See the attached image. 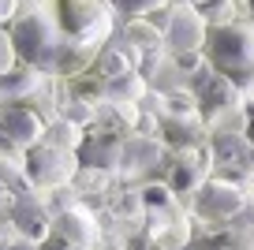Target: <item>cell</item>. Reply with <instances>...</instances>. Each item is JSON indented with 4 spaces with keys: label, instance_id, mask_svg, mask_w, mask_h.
I'll return each mask as SVG.
<instances>
[{
    "label": "cell",
    "instance_id": "3957f363",
    "mask_svg": "<svg viewBox=\"0 0 254 250\" xmlns=\"http://www.w3.org/2000/svg\"><path fill=\"white\" fill-rule=\"evenodd\" d=\"M26 176L38 187H64L75 176V153L53 142H41V146L26 149Z\"/></svg>",
    "mask_w": 254,
    "mask_h": 250
},
{
    "label": "cell",
    "instance_id": "8992f818",
    "mask_svg": "<svg viewBox=\"0 0 254 250\" xmlns=\"http://www.w3.org/2000/svg\"><path fill=\"white\" fill-rule=\"evenodd\" d=\"M202 202H206V209H209V213H224V217H232V213L243 209L247 194L236 187V183L217 180V183H206V194H202Z\"/></svg>",
    "mask_w": 254,
    "mask_h": 250
},
{
    "label": "cell",
    "instance_id": "52a82bcc",
    "mask_svg": "<svg viewBox=\"0 0 254 250\" xmlns=\"http://www.w3.org/2000/svg\"><path fill=\"white\" fill-rule=\"evenodd\" d=\"M60 235L67 243H82V247H90L94 235H97V224L86 217V213L71 209V213H64V217H60Z\"/></svg>",
    "mask_w": 254,
    "mask_h": 250
},
{
    "label": "cell",
    "instance_id": "7c38bea8",
    "mask_svg": "<svg viewBox=\"0 0 254 250\" xmlns=\"http://www.w3.org/2000/svg\"><path fill=\"white\" fill-rule=\"evenodd\" d=\"M15 8H19V0H0V23L15 19Z\"/></svg>",
    "mask_w": 254,
    "mask_h": 250
},
{
    "label": "cell",
    "instance_id": "ba28073f",
    "mask_svg": "<svg viewBox=\"0 0 254 250\" xmlns=\"http://www.w3.org/2000/svg\"><path fill=\"white\" fill-rule=\"evenodd\" d=\"M34 86H38V67H11L8 75H0V90H8L11 101L30 94Z\"/></svg>",
    "mask_w": 254,
    "mask_h": 250
},
{
    "label": "cell",
    "instance_id": "9c48e42d",
    "mask_svg": "<svg viewBox=\"0 0 254 250\" xmlns=\"http://www.w3.org/2000/svg\"><path fill=\"white\" fill-rule=\"evenodd\" d=\"M112 11H124V15H146V11L153 8H165V4H172V0H105Z\"/></svg>",
    "mask_w": 254,
    "mask_h": 250
},
{
    "label": "cell",
    "instance_id": "277c9868",
    "mask_svg": "<svg viewBox=\"0 0 254 250\" xmlns=\"http://www.w3.org/2000/svg\"><path fill=\"white\" fill-rule=\"evenodd\" d=\"M206 34H209L206 19L190 8V4H180V8L172 11V19H168L165 41H168L172 49H180V53H194V49L206 45Z\"/></svg>",
    "mask_w": 254,
    "mask_h": 250
},
{
    "label": "cell",
    "instance_id": "7a4b0ae2",
    "mask_svg": "<svg viewBox=\"0 0 254 250\" xmlns=\"http://www.w3.org/2000/svg\"><path fill=\"white\" fill-rule=\"evenodd\" d=\"M206 53L217 75L228 78L232 86H247L254 82V26H217L206 34Z\"/></svg>",
    "mask_w": 254,
    "mask_h": 250
},
{
    "label": "cell",
    "instance_id": "30bf717a",
    "mask_svg": "<svg viewBox=\"0 0 254 250\" xmlns=\"http://www.w3.org/2000/svg\"><path fill=\"white\" fill-rule=\"evenodd\" d=\"M116 94L138 97V94H142V78H135V75H120V78H112V82H109V97H116Z\"/></svg>",
    "mask_w": 254,
    "mask_h": 250
},
{
    "label": "cell",
    "instance_id": "8fae6325",
    "mask_svg": "<svg viewBox=\"0 0 254 250\" xmlns=\"http://www.w3.org/2000/svg\"><path fill=\"white\" fill-rule=\"evenodd\" d=\"M15 45H11V34L4 30V26H0V75H8L11 67H15Z\"/></svg>",
    "mask_w": 254,
    "mask_h": 250
},
{
    "label": "cell",
    "instance_id": "4fadbf2b",
    "mask_svg": "<svg viewBox=\"0 0 254 250\" xmlns=\"http://www.w3.org/2000/svg\"><path fill=\"white\" fill-rule=\"evenodd\" d=\"M251 142H254V127H251Z\"/></svg>",
    "mask_w": 254,
    "mask_h": 250
},
{
    "label": "cell",
    "instance_id": "6da1fadb",
    "mask_svg": "<svg viewBox=\"0 0 254 250\" xmlns=\"http://www.w3.org/2000/svg\"><path fill=\"white\" fill-rule=\"evenodd\" d=\"M11 45L15 56L26 60L38 71H64L67 67V53L75 49V41L64 34L56 11H26L11 26Z\"/></svg>",
    "mask_w": 254,
    "mask_h": 250
},
{
    "label": "cell",
    "instance_id": "5b68a950",
    "mask_svg": "<svg viewBox=\"0 0 254 250\" xmlns=\"http://www.w3.org/2000/svg\"><path fill=\"white\" fill-rule=\"evenodd\" d=\"M0 134L8 142H15L19 149H34L45 138V120L34 109H8L0 116Z\"/></svg>",
    "mask_w": 254,
    "mask_h": 250
}]
</instances>
